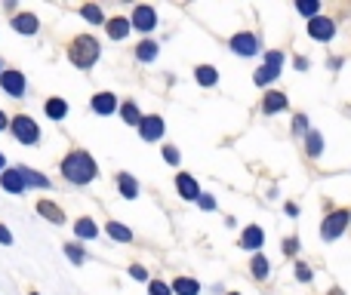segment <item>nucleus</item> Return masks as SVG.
Here are the masks:
<instances>
[{
  "mask_svg": "<svg viewBox=\"0 0 351 295\" xmlns=\"http://www.w3.org/2000/svg\"><path fill=\"white\" fill-rule=\"evenodd\" d=\"M164 160L176 166V163H179V151H176V148H164Z\"/></svg>",
  "mask_w": 351,
  "mask_h": 295,
  "instance_id": "4c0bfd02",
  "label": "nucleus"
},
{
  "mask_svg": "<svg viewBox=\"0 0 351 295\" xmlns=\"http://www.w3.org/2000/svg\"><path fill=\"white\" fill-rule=\"evenodd\" d=\"M10 129H12V136H16L22 145H37V142H40V127H37L31 117H25V114L12 117V120H10Z\"/></svg>",
  "mask_w": 351,
  "mask_h": 295,
  "instance_id": "7ed1b4c3",
  "label": "nucleus"
},
{
  "mask_svg": "<svg viewBox=\"0 0 351 295\" xmlns=\"http://www.w3.org/2000/svg\"><path fill=\"white\" fill-rule=\"evenodd\" d=\"M250 268H253V277H259V280L268 277V259H265V255H256Z\"/></svg>",
  "mask_w": 351,
  "mask_h": 295,
  "instance_id": "c756f323",
  "label": "nucleus"
},
{
  "mask_svg": "<svg viewBox=\"0 0 351 295\" xmlns=\"http://www.w3.org/2000/svg\"><path fill=\"white\" fill-rule=\"evenodd\" d=\"M3 169H6V157L0 154V172H3Z\"/></svg>",
  "mask_w": 351,
  "mask_h": 295,
  "instance_id": "79ce46f5",
  "label": "nucleus"
},
{
  "mask_svg": "<svg viewBox=\"0 0 351 295\" xmlns=\"http://www.w3.org/2000/svg\"><path fill=\"white\" fill-rule=\"evenodd\" d=\"M6 127H10V120H6V114H3V111H0V133H3Z\"/></svg>",
  "mask_w": 351,
  "mask_h": 295,
  "instance_id": "a19ab883",
  "label": "nucleus"
},
{
  "mask_svg": "<svg viewBox=\"0 0 351 295\" xmlns=\"http://www.w3.org/2000/svg\"><path fill=\"white\" fill-rule=\"evenodd\" d=\"M231 295H237V292H231Z\"/></svg>",
  "mask_w": 351,
  "mask_h": 295,
  "instance_id": "c03bdc74",
  "label": "nucleus"
},
{
  "mask_svg": "<svg viewBox=\"0 0 351 295\" xmlns=\"http://www.w3.org/2000/svg\"><path fill=\"white\" fill-rule=\"evenodd\" d=\"M308 34L315 37V40H330V37L336 34V25L330 22V18H311V22H308Z\"/></svg>",
  "mask_w": 351,
  "mask_h": 295,
  "instance_id": "9b49d317",
  "label": "nucleus"
},
{
  "mask_svg": "<svg viewBox=\"0 0 351 295\" xmlns=\"http://www.w3.org/2000/svg\"><path fill=\"white\" fill-rule=\"evenodd\" d=\"M296 10L302 12V16H317V0H299Z\"/></svg>",
  "mask_w": 351,
  "mask_h": 295,
  "instance_id": "2f4dec72",
  "label": "nucleus"
},
{
  "mask_svg": "<svg viewBox=\"0 0 351 295\" xmlns=\"http://www.w3.org/2000/svg\"><path fill=\"white\" fill-rule=\"evenodd\" d=\"M330 295H342V292H339V290H333V292H330Z\"/></svg>",
  "mask_w": 351,
  "mask_h": 295,
  "instance_id": "37998d69",
  "label": "nucleus"
},
{
  "mask_svg": "<svg viewBox=\"0 0 351 295\" xmlns=\"http://www.w3.org/2000/svg\"><path fill=\"white\" fill-rule=\"evenodd\" d=\"M68 59H71L77 68H93L96 59H99V40L93 34L74 37L71 47H68Z\"/></svg>",
  "mask_w": 351,
  "mask_h": 295,
  "instance_id": "f03ea898",
  "label": "nucleus"
},
{
  "mask_svg": "<svg viewBox=\"0 0 351 295\" xmlns=\"http://www.w3.org/2000/svg\"><path fill=\"white\" fill-rule=\"evenodd\" d=\"M231 49H234L237 55H256L259 53V40H256L253 34H234L231 37Z\"/></svg>",
  "mask_w": 351,
  "mask_h": 295,
  "instance_id": "6e6552de",
  "label": "nucleus"
},
{
  "mask_svg": "<svg viewBox=\"0 0 351 295\" xmlns=\"http://www.w3.org/2000/svg\"><path fill=\"white\" fill-rule=\"evenodd\" d=\"M173 292L176 295H200V283L197 280H191V277H179L173 283Z\"/></svg>",
  "mask_w": 351,
  "mask_h": 295,
  "instance_id": "4be33fe9",
  "label": "nucleus"
},
{
  "mask_svg": "<svg viewBox=\"0 0 351 295\" xmlns=\"http://www.w3.org/2000/svg\"><path fill=\"white\" fill-rule=\"evenodd\" d=\"M121 114H123V120H127L130 127H139V123H142V111L136 108V102H127V105H123Z\"/></svg>",
  "mask_w": 351,
  "mask_h": 295,
  "instance_id": "cd10ccee",
  "label": "nucleus"
},
{
  "mask_svg": "<svg viewBox=\"0 0 351 295\" xmlns=\"http://www.w3.org/2000/svg\"><path fill=\"white\" fill-rule=\"evenodd\" d=\"M293 129H296V133H305V129H308V120H305V114H299L296 120H293Z\"/></svg>",
  "mask_w": 351,
  "mask_h": 295,
  "instance_id": "58836bf2",
  "label": "nucleus"
},
{
  "mask_svg": "<svg viewBox=\"0 0 351 295\" xmlns=\"http://www.w3.org/2000/svg\"><path fill=\"white\" fill-rule=\"evenodd\" d=\"M194 74H197V84L200 86H213L219 80V74H216V68H213V65H200Z\"/></svg>",
  "mask_w": 351,
  "mask_h": 295,
  "instance_id": "a878e982",
  "label": "nucleus"
},
{
  "mask_svg": "<svg viewBox=\"0 0 351 295\" xmlns=\"http://www.w3.org/2000/svg\"><path fill=\"white\" fill-rule=\"evenodd\" d=\"M74 234L77 237H84V240H93V237L99 234V228L93 225V218H80L77 225H74Z\"/></svg>",
  "mask_w": 351,
  "mask_h": 295,
  "instance_id": "393cba45",
  "label": "nucleus"
},
{
  "mask_svg": "<svg viewBox=\"0 0 351 295\" xmlns=\"http://www.w3.org/2000/svg\"><path fill=\"white\" fill-rule=\"evenodd\" d=\"M284 108H287L284 92H268L265 102H262V111H265V114H278V111H284Z\"/></svg>",
  "mask_w": 351,
  "mask_h": 295,
  "instance_id": "aec40b11",
  "label": "nucleus"
},
{
  "mask_svg": "<svg viewBox=\"0 0 351 295\" xmlns=\"http://www.w3.org/2000/svg\"><path fill=\"white\" fill-rule=\"evenodd\" d=\"M262 243H265V231H262L259 225H250V228L243 231V237H241V246L243 249H253V253H256Z\"/></svg>",
  "mask_w": 351,
  "mask_h": 295,
  "instance_id": "2eb2a0df",
  "label": "nucleus"
},
{
  "mask_svg": "<svg viewBox=\"0 0 351 295\" xmlns=\"http://www.w3.org/2000/svg\"><path fill=\"white\" fill-rule=\"evenodd\" d=\"M197 203H200V209H206V212H213V209H216V200H213L210 194H200V197H197Z\"/></svg>",
  "mask_w": 351,
  "mask_h": 295,
  "instance_id": "f704fd0d",
  "label": "nucleus"
},
{
  "mask_svg": "<svg viewBox=\"0 0 351 295\" xmlns=\"http://www.w3.org/2000/svg\"><path fill=\"white\" fill-rule=\"evenodd\" d=\"M105 31H108L111 40H123L130 34V22L127 18H111V22H105Z\"/></svg>",
  "mask_w": 351,
  "mask_h": 295,
  "instance_id": "6ab92c4d",
  "label": "nucleus"
},
{
  "mask_svg": "<svg viewBox=\"0 0 351 295\" xmlns=\"http://www.w3.org/2000/svg\"><path fill=\"white\" fill-rule=\"evenodd\" d=\"M139 136H142L145 142H158L160 136H164V120H160V117H142Z\"/></svg>",
  "mask_w": 351,
  "mask_h": 295,
  "instance_id": "0eeeda50",
  "label": "nucleus"
},
{
  "mask_svg": "<svg viewBox=\"0 0 351 295\" xmlns=\"http://www.w3.org/2000/svg\"><path fill=\"white\" fill-rule=\"evenodd\" d=\"M12 28L19 31V34H37V28H40V22H37L34 12H19L16 18H12Z\"/></svg>",
  "mask_w": 351,
  "mask_h": 295,
  "instance_id": "ddd939ff",
  "label": "nucleus"
},
{
  "mask_svg": "<svg viewBox=\"0 0 351 295\" xmlns=\"http://www.w3.org/2000/svg\"><path fill=\"white\" fill-rule=\"evenodd\" d=\"M148 292H152V295H173V292H170V286H167V283H160V280H152V286H148Z\"/></svg>",
  "mask_w": 351,
  "mask_h": 295,
  "instance_id": "473e14b6",
  "label": "nucleus"
},
{
  "mask_svg": "<svg viewBox=\"0 0 351 295\" xmlns=\"http://www.w3.org/2000/svg\"><path fill=\"white\" fill-rule=\"evenodd\" d=\"M16 169H19V175H22V185L25 188H49L47 175L34 172V169H28V166H16Z\"/></svg>",
  "mask_w": 351,
  "mask_h": 295,
  "instance_id": "dca6fc26",
  "label": "nucleus"
},
{
  "mask_svg": "<svg viewBox=\"0 0 351 295\" xmlns=\"http://www.w3.org/2000/svg\"><path fill=\"white\" fill-rule=\"evenodd\" d=\"M117 188H121V194H123L127 200H136V197H139V185H136V179H133L130 172H121V175H117Z\"/></svg>",
  "mask_w": 351,
  "mask_h": 295,
  "instance_id": "a211bd4d",
  "label": "nucleus"
},
{
  "mask_svg": "<svg viewBox=\"0 0 351 295\" xmlns=\"http://www.w3.org/2000/svg\"><path fill=\"white\" fill-rule=\"evenodd\" d=\"M65 255H68V259H71V261H74V265H84V261H86L84 249H80V246H77V243H68V246H65Z\"/></svg>",
  "mask_w": 351,
  "mask_h": 295,
  "instance_id": "7c9ffc66",
  "label": "nucleus"
},
{
  "mask_svg": "<svg viewBox=\"0 0 351 295\" xmlns=\"http://www.w3.org/2000/svg\"><path fill=\"white\" fill-rule=\"evenodd\" d=\"M108 237L111 240H121V243H133V231L127 228V225H121V222H108Z\"/></svg>",
  "mask_w": 351,
  "mask_h": 295,
  "instance_id": "412c9836",
  "label": "nucleus"
},
{
  "mask_svg": "<svg viewBox=\"0 0 351 295\" xmlns=\"http://www.w3.org/2000/svg\"><path fill=\"white\" fill-rule=\"evenodd\" d=\"M130 277H133V280H145V277H148V271H145L142 265H133V268H130Z\"/></svg>",
  "mask_w": 351,
  "mask_h": 295,
  "instance_id": "c9c22d12",
  "label": "nucleus"
},
{
  "mask_svg": "<svg viewBox=\"0 0 351 295\" xmlns=\"http://www.w3.org/2000/svg\"><path fill=\"white\" fill-rule=\"evenodd\" d=\"M296 280H299V283H305V280H311V268L305 265V261H299V265H296Z\"/></svg>",
  "mask_w": 351,
  "mask_h": 295,
  "instance_id": "72a5a7b5",
  "label": "nucleus"
},
{
  "mask_svg": "<svg viewBox=\"0 0 351 295\" xmlns=\"http://www.w3.org/2000/svg\"><path fill=\"white\" fill-rule=\"evenodd\" d=\"M93 111H96V114H102V117L114 114V111H117V96H114V92H99V96H93Z\"/></svg>",
  "mask_w": 351,
  "mask_h": 295,
  "instance_id": "9d476101",
  "label": "nucleus"
},
{
  "mask_svg": "<svg viewBox=\"0 0 351 295\" xmlns=\"http://www.w3.org/2000/svg\"><path fill=\"white\" fill-rule=\"evenodd\" d=\"M284 253H287V255H296V253H299V240H296V237H290V240L284 243Z\"/></svg>",
  "mask_w": 351,
  "mask_h": 295,
  "instance_id": "e433bc0d",
  "label": "nucleus"
},
{
  "mask_svg": "<svg viewBox=\"0 0 351 295\" xmlns=\"http://www.w3.org/2000/svg\"><path fill=\"white\" fill-rule=\"evenodd\" d=\"M0 243H3V246H12V234H10V228H3V225H0Z\"/></svg>",
  "mask_w": 351,
  "mask_h": 295,
  "instance_id": "ea45409f",
  "label": "nucleus"
},
{
  "mask_svg": "<svg viewBox=\"0 0 351 295\" xmlns=\"http://www.w3.org/2000/svg\"><path fill=\"white\" fill-rule=\"evenodd\" d=\"M43 111H47V117H53V120H65L68 105L62 102V99H49V102L43 105Z\"/></svg>",
  "mask_w": 351,
  "mask_h": 295,
  "instance_id": "5701e85b",
  "label": "nucleus"
},
{
  "mask_svg": "<svg viewBox=\"0 0 351 295\" xmlns=\"http://www.w3.org/2000/svg\"><path fill=\"white\" fill-rule=\"evenodd\" d=\"M96 160H93L86 151H71V154L62 160V175H65L68 181H74V185H86V181L96 179Z\"/></svg>",
  "mask_w": 351,
  "mask_h": 295,
  "instance_id": "f257e3e1",
  "label": "nucleus"
},
{
  "mask_svg": "<svg viewBox=\"0 0 351 295\" xmlns=\"http://www.w3.org/2000/svg\"><path fill=\"white\" fill-rule=\"evenodd\" d=\"M305 151H308L311 157H317L324 151V139H321V133H317V129H308V136H305Z\"/></svg>",
  "mask_w": 351,
  "mask_h": 295,
  "instance_id": "b1692460",
  "label": "nucleus"
},
{
  "mask_svg": "<svg viewBox=\"0 0 351 295\" xmlns=\"http://www.w3.org/2000/svg\"><path fill=\"white\" fill-rule=\"evenodd\" d=\"M280 65H284V53H278V49H271V53L265 55V65L256 71V84L259 86H265V84H271V80H278L280 77Z\"/></svg>",
  "mask_w": 351,
  "mask_h": 295,
  "instance_id": "20e7f679",
  "label": "nucleus"
},
{
  "mask_svg": "<svg viewBox=\"0 0 351 295\" xmlns=\"http://www.w3.org/2000/svg\"><path fill=\"white\" fill-rule=\"evenodd\" d=\"M80 16H84L86 22H93V25H105V16H102V10H99V6H93V3L80 6Z\"/></svg>",
  "mask_w": 351,
  "mask_h": 295,
  "instance_id": "bb28decb",
  "label": "nucleus"
},
{
  "mask_svg": "<svg viewBox=\"0 0 351 295\" xmlns=\"http://www.w3.org/2000/svg\"><path fill=\"white\" fill-rule=\"evenodd\" d=\"M31 295H37V292H31Z\"/></svg>",
  "mask_w": 351,
  "mask_h": 295,
  "instance_id": "a18cd8bd",
  "label": "nucleus"
},
{
  "mask_svg": "<svg viewBox=\"0 0 351 295\" xmlns=\"http://www.w3.org/2000/svg\"><path fill=\"white\" fill-rule=\"evenodd\" d=\"M133 25L139 31H152L154 25H158V12H154L152 6H136L133 10Z\"/></svg>",
  "mask_w": 351,
  "mask_h": 295,
  "instance_id": "1a4fd4ad",
  "label": "nucleus"
},
{
  "mask_svg": "<svg viewBox=\"0 0 351 295\" xmlns=\"http://www.w3.org/2000/svg\"><path fill=\"white\" fill-rule=\"evenodd\" d=\"M0 188L10 194H22L25 185H22V175H19V169H3L0 172Z\"/></svg>",
  "mask_w": 351,
  "mask_h": 295,
  "instance_id": "4468645a",
  "label": "nucleus"
},
{
  "mask_svg": "<svg viewBox=\"0 0 351 295\" xmlns=\"http://www.w3.org/2000/svg\"><path fill=\"white\" fill-rule=\"evenodd\" d=\"M37 212H40L47 222H53V225H62V222H65V212H62L56 203H49V200H40V203H37Z\"/></svg>",
  "mask_w": 351,
  "mask_h": 295,
  "instance_id": "f3484780",
  "label": "nucleus"
},
{
  "mask_svg": "<svg viewBox=\"0 0 351 295\" xmlns=\"http://www.w3.org/2000/svg\"><path fill=\"white\" fill-rule=\"evenodd\" d=\"M0 86H3V90L10 92L12 99L25 96V74H19V71H0Z\"/></svg>",
  "mask_w": 351,
  "mask_h": 295,
  "instance_id": "423d86ee",
  "label": "nucleus"
},
{
  "mask_svg": "<svg viewBox=\"0 0 351 295\" xmlns=\"http://www.w3.org/2000/svg\"><path fill=\"white\" fill-rule=\"evenodd\" d=\"M176 188H179V194H182L185 200H197V197H200L197 181H194L188 172H179V175H176Z\"/></svg>",
  "mask_w": 351,
  "mask_h": 295,
  "instance_id": "f8f14e48",
  "label": "nucleus"
},
{
  "mask_svg": "<svg viewBox=\"0 0 351 295\" xmlns=\"http://www.w3.org/2000/svg\"><path fill=\"white\" fill-rule=\"evenodd\" d=\"M348 218H351V212H348V209H336V212H330V216L324 218V225H321V237H324V240H336V237H339L342 231H346Z\"/></svg>",
  "mask_w": 351,
  "mask_h": 295,
  "instance_id": "39448f33",
  "label": "nucleus"
},
{
  "mask_svg": "<svg viewBox=\"0 0 351 295\" xmlns=\"http://www.w3.org/2000/svg\"><path fill=\"white\" fill-rule=\"evenodd\" d=\"M136 55H139L142 62H152L154 55H158V43H152V40L139 43V47H136Z\"/></svg>",
  "mask_w": 351,
  "mask_h": 295,
  "instance_id": "c85d7f7f",
  "label": "nucleus"
}]
</instances>
